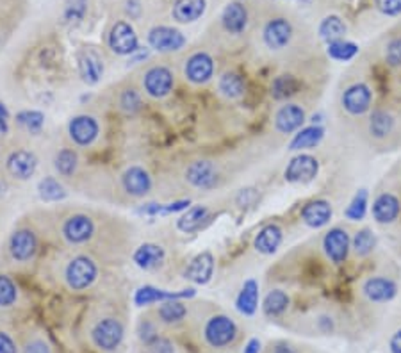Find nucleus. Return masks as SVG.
Wrapping results in <instances>:
<instances>
[{
  "mask_svg": "<svg viewBox=\"0 0 401 353\" xmlns=\"http://www.w3.org/2000/svg\"><path fill=\"white\" fill-rule=\"evenodd\" d=\"M401 215V202L393 193H382L373 202V218L380 225H390Z\"/></svg>",
  "mask_w": 401,
  "mask_h": 353,
  "instance_id": "obj_19",
  "label": "nucleus"
},
{
  "mask_svg": "<svg viewBox=\"0 0 401 353\" xmlns=\"http://www.w3.org/2000/svg\"><path fill=\"white\" fill-rule=\"evenodd\" d=\"M389 348H390V353H401V330H397L396 334L390 337Z\"/></svg>",
  "mask_w": 401,
  "mask_h": 353,
  "instance_id": "obj_55",
  "label": "nucleus"
},
{
  "mask_svg": "<svg viewBox=\"0 0 401 353\" xmlns=\"http://www.w3.org/2000/svg\"><path fill=\"white\" fill-rule=\"evenodd\" d=\"M369 134L376 139H383L390 134L394 127V120L387 111L376 109L373 111L371 118H369Z\"/></svg>",
  "mask_w": 401,
  "mask_h": 353,
  "instance_id": "obj_36",
  "label": "nucleus"
},
{
  "mask_svg": "<svg viewBox=\"0 0 401 353\" xmlns=\"http://www.w3.org/2000/svg\"><path fill=\"white\" fill-rule=\"evenodd\" d=\"M261 341L259 339H250V341L246 342V346H244L243 353H261Z\"/></svg>",
  "mask_w": 401,
  "mask_h": 353,
  "instance_id": "obj_56",
  "label": "nucleus"
},
{
  "mask_svg": "<svg viewBox=\"0 0 401 353\" xmlns=\"http://www.w3.org/2000/svg\"><path fill=\"white\" fill-rule=\"evenodd\" d=\"M109 47L118 56H128L138 50V36H136L134 29L131 23L118 22L114 23L111 32H109Z\"/></svg>",
  "mask_w": 401,
  "mask_h": 353,
  "instance_id": "obj_10",
  "label": "nucleus"
},
{
  "mask_svg": "<svg viewBox=\"0 0 401 353\" xmlns=\"http://www.w3.org/2000/svg\"><path fill=\"white\" fill-rule=\"evenodd\" d=\"M9 131V114L8 109H6V105L0 102V136L8 134Z\"/></svg>",
  "mask_w": 401,
  "mask_h": 353,
  "instance_id": "obj_54",
  "label": "nucleus"
},
{
  "mask_svg": "<svg viewBox=\"0 0 401 353\" xmlns=\"http://www.w3.org/2000/svg\"><path fill=\"white\" fill-rule=\"evenodd\" d=\"M16 121L25 128L27 132H32V134H40L45 124V116L40 111H22V113L16 114Z\"/></svg>",
  "mask_w": 401,
  "mask_h": 353,
  "instance_id": "obj_44",
  "label": "nucleus"
},
{
  "mask_svg": "<svg viewBox=\"0 0 401 353\" xmlns=\"http://www.w3.org/2000/svg\"><path fill=\"white\" fill-rule=\"evenodd\" d=\"M124 334L125 328L121 321L113 318V316H107V318H102L97 321V325L91 330V339H93L95 346L102 352H114L124 341Z\"/></svg>",
  "mask_w": 401,
  "mask_h": 353,
  "instance_id": "obj_3",
  "label": "nucleus"
},
{
  "mask_svg": "<svg viewBox=\"0 0 401 353\" xmlns=\"http://www.w3.org/2000/svg\"><path fill=\"white\" fill-rule=\"evenodd\" d=\"M364 297L373 304H387L397 294L396 282L387 277H371L364 282Z\"/></svg>",
  "mask_w": 401,
  "mask_h": 353,
  "instance_id": "obj_15",
  "label": "nucleus"
},
{
  "mask_svg": "<svg viewBox=\"0 0 401 353\" xmlns=\"http://www.w3.org/2000/svg\"><path fill=\"white\" fill-rule=\"evenodd\" d=\"M138 335L145 345H152V342L159 337L157 327H155V323H152L150 320H143L138 327Z\"/></svg>",
  "mask_w": 401,
  "mask_h": 353,
  "instance_id": "obj_48",
  "label": "nucleus"
},
{
  "mask_svg": "<svg viewBox=\"0 0 401 353\" xmlns=\"http://www.w3.org/2000/svg\"><path fill=\"white\" fill-rule=\"evenodd\" d=\"M368 191L366 189H359L355 193V196L352 198L349 205L346 207L345 216L349 222H362L368 215Z\"/></svg>",
  "mask_w": 401,
  "mask_h": 353,
  "instance_id": "obj_39",
  "label": "nucleus"
},
{
  "mask_svg": "<svg viewBox=\"0 0 401 353\" xmlns=\"http://www.w3.org/2000/svg\"><path fill=\"white\" fill-rule=\"evenodd\" d=\"M282 237H284V234H282L280 227L271 223V225L263 227V229L259 230V234H257L253 239V246L255 250L263 253V256H271V253L277 252L278 246H280Z\"/></svg>",
  "mask_w": 401,
  "mask_h": 353,
  "instance_id": "obj_26",
  "label": "nucleus"
},
{
  "mask_svg": "<svg viewBox=\"0 0 401 353\" xmlns=\"http://www.w3.org/2000/svg\"><path fill=\"white\" fill-rule=\"evenodd\" d=\"M164 257L166 253L162 246H159V244L155 243H145L136 250L134 256H132V261H134L136 266L141 268V270L150 271L161 266Z\"/></svg>",
  "mask_w": 401,
  "mask_h": 353,
  "instance_id": "obj_24",
  "label": "nucleus"
},
{
  "mask_svg": "<svg viewBox=\"0 0 401 353\" xmlns=\"http://www.w3.org/2000/svg\"><path fill=\"white\" fill-rule=\"evenodd\" d=\"M9 175L18 181H29L38 168V157L29 150H16L6 161Z\"/></svg>",
  "mask_w": 401,
  "mask_h": 353,
  "instance_id": "obj_18",
  "label": "nucleus"
},
{
  "mask_svg": "<svg viewBox=\"0 0 401 353\" xmlns=\"http://www.w3.org/2000/svg\"><path fill=\"white\" fill-rule=\"evenodd\" d=\"M376 246V237L373 234V230L369 229H360L357 230L355 236L352 239V249L353 252L359 257H366L375 250Z\"/></svg>",
  "mask_w": 401,
  "mask_h": 353,
  "instance_id": "obj_40",
  "label": "nucleus"
},
{
  "mask_svg": "<svg viewBox=\"0 0 401 353\" xmlns=\"http://www.w3.org/2000/svg\"><path fill=\"white\" fill-rule=\"evenodd\" d=\"M237 337V325L225 314H216L209 318L203 327V339L213 348H225L232 345Z\"/></svg>",
  "mask_w": 401,
  "mask_h": 353,
  "instance_id": "obj_2",
  "label": "nucleus"
},
{
  "mask_svg": "<svg viewBox=\"0 0 401 353\" xmlns=\"http://www.w3.org/2000/svg\"><path fill=\"white\" fill-rule=\"evenodd\" d=\"M97 275L98 268L90 257L77 256L68 263L66 270H64V280L71 291H84L93 286Z\"/></svg>",
  "mask_w": 401,
  "mask_h": 353,
  "instance_id": "obj_1",
  "label": "nucleus"
},
{
  "mask_svg": "<svg viewBox=\"0 0 401 353\" xmlns=\"http://www.w3.org/2000/svg\"><path fill=\"white\" fill-rule=\"evenodd\" d=\"M148 348L150 353H175V346L166 337H157L152 345H148Z\"/></svg>",
  "mask_w": 401,
  "mask_h": 353,
  "instance_id": "obj_51",
  "label": "nucleus"
},
{
  "mask_svg": "<svg viewBox=\"0 0 401 353\" xmlns=\"http://www.w3.org/2000/svg\"><path fill=\"white\" fill-rule=\"evenodd\" d=\"M222 22L223 27H225L229 32L232 34L243 32L248 22V13L246 9H244V6H241L239 2H230V4L223 9Z\"/></svg>",
  "mask_w": 401,
  "mask_h": 353,
  "instance_id": "obj_30",
  "label": "nucleus"
},
{
  "mask_svg": "<svg viewBox=\"0 0 401 353\" xmlns=\"http://www.w3.org/2000/svg\"><path fill=\"white\" fill-rule=\"evenodd\" d=\"M289 307V297L285 291L282 289H273L266 294L263 304V312L268 318H277L282 316Z\"/></svg>",
  "mask_w": 401,
  "mask_h": 353,
  "instance_id": "obj_34",
  "label": "nucleus"
},
{
  "mask_svg": "<svg viewBox=\"0 0 401 353\" xmlns=\"http://www.w3.org/2000/svg\"><path fill=\"white\" fill-rule=\"evenodd\" d=\"M189 207V200H176V202L168 203V205H162V203H148V205L141 207L139 213L141 215H172V213H179V210H184Z\"/></svg>",
  "mask_w": 401,
  "mask_h": 353,
  "instance_id": "obj_43",
  "label": "nucleus"
},
{
  "mask_svg": "<svg viewBox=\"0 0 401 353\" xmlns=\"http://www.w3.org/2000/svg\"><path fill=\"white\" fill-rule=\"evenodd\" d=\"M342 107L348 111L353 116H360V114L368 113L373 102V93L369 86L362 83H357L349 86L348 90L342 93Z\"/></svg>",
  "mask_w": 401,
  "mask_h": 353,
  "instance_id": "obj_11",
  "label": "nucleus"
},
{
  "mask_svg": "<svg viewBox=\"0 0 401 353\" xmlns=\"http://www.w3.org/2000/svg\"><path fill=\"white\" fill-rule=\"evenodd\" d=\"M195 297V289H182V291H164V289H157V287L152 286H145L139 287L136 291L134 301L138 307H145V305L150 304H157V301H168V300H180V298H191Z\"/></svg>",
  "mask_w": 401,
  "mask_h": 353,
  "instance_id": "obj_21",
  "label": "nucleus"
},
{
  "mask_svg": "<svg viewBox=\"0 0 401 353\" xmlns=\"http://www.w3.org/2000/svg\"><path fill=\"white\" fill-rule=\"evenodd\" d=\"M217 90H220V93L223 97L236 100V98H241L244 95V83L241 79V76H237L234 72H227L217 80Z\"/></svg>",
  "mask_w": 401,
  "mask_h": 353,
  "instance_id": "obj_35",
  "label": "nucleus"
},
{
  "mask_svg": "<svg viewBox=\"0 0 401 353\" xmlns=\"http://www.w3.org/2000/svg\"><path fill=\"white\" fill-rule=\"evenodd\" d=\"M345 34H346L345 22L335 15L326 16V18L321 22V25H319V36H321L326 43L345 40Z\"/></svg>",
  "mask_w": 401,
  "mask_h": 353,
  "instance_id": "obj_37",
  "label": "nucleus"
},
{
  "mask_svg": "<svg viewBox=\"0 0 401 353\" xmlns=\"http://www.w3.org/2000/svg\"><path fill=\"white\" fill-rule=\"evenodd\" d=\"M23 353H52L50 346L43 339H30L23 348Z\"/></svg>",
  "mask_w": 401,
  "mask_h": 353,
  "instance_id": "obj_52",
  "label": "nucleus"
},
{
  "mask_svg": "<svg viewBox=\"0 0 401 353\" xmlns=\"http://www.w3.org/2000/svg\"><path fill=\"white\" fill-rule=\"evenodd\" d=\"M77 166H79V155H77L76 150H71V148H63L54 157V168L64 179L73 176V173L77 172Z\"/></svg>",
  "mask_w": 401,
  "mask_h": 353,
  "instance_id": "obj_33",
  "label": "nucleus"
},
{
  "mask_svg": "<svg viewBox=\"0 0 401 353\" xmlns=\"http://www.w3.org/2000/svg\"><path fill=\"white\" fill-rule=\"evenodd\" d=\"M376 6L387 16H396L401 13V0H376Z\"/></svg>",
  "mask_w": 401,
  "mask_h": 353,
  "instance_id": "obj_49",
  "label": "nucleus"
},
{
  "mask_svg": "<svg viewBox=\"0 0 401 353\" xmlns=\"http://www.w3.org/2000/svg\"><path fill=\"white\" fill-rule=\"evenodd\" d=\"M98 132H100V125L93 116H88V114L71 118L68 124V134L77 147H90L98 138Z\"/></svg>",
  "mask_w": 401,
  "mask_h": 353,
  "instance_id": "obj_7",
  "label": "nucleus"
},
{
  "mask_svg": "<svg viewBox=\"0 0 401 353\" xmlns=\"http://www.w3.org/2000/svg\"><path fill=\"white\" fill-rule=\"evenodd\" d=\"M38 193H40V198L43 202H59V200L66 198V189L63 188L59 181H57L56 176H45L42 179L38 184Z\"/></svg>",
  "mask_w": 401,
  "mask_h": 353,
  "instance_id": "obj_38",
  "label": "nucleus"
},
{
  "mask_svg": "<svg viewBox=\"0 0 401 353\" xmlns=\"http://www.w3.org/2000/svg\"><path fill=\"white\" fill-rule=\"evenodd\" d=\"M259 307V284L253 278H248L236 298V309L243 316H253Z\"/></svg>",
  "mask_w": 401,
  "mask_h": 353,
  "instance_id": "obj_27",
  "label": "nucleus"
},
{
  "mask_svg": "<svg viewBox=\"0 0 401 353\" xmlns=\"http://www.w3.org/2000/svg\"><path fill=\"white\" fill-rule=\"evenodd\" d=\"M319 173V161L314 155L300 154L289 161L284 169V179L289 184H307Z\"/></svg>",
  "mask_w": 401,
  "mask_h": 353,
  "instance_id": "obj_4",
  "label": "nucleus"
},
{
  "mask_svg": "<svg viewBox=\"0 0 401 353\" xmlns=\"http://www.w3.org/2000/svg\"><path fill=\"white\" fill-rule=\"evenodd\" d=\"M63 237L70 244H83L93 237L95 225L93 220L84 213H76V215L68 216L63 222Z\"/></svg>",
  "mask_w": 401,
  "mask_h": 353,
  "instance_id": "obj_5",
  "label": "nucleus"
},
{
  "mask_svg": "<svg viewBox=\"0 0 401 353\" xmlns=\"http://www.w3.org/2000/svg\"><path fill=\"white\" fill-rule=\"evenodd\" d=\"M36 250H38V241H36L32 230L20 229L13 232L11 239H9V253L13 259L18 263H27L36 256Z\"/></svg>",
  "mask_w": 401,
  "mask_h": 353,
  "instance_id": "obj_14",
  "label": "nucleus"
},
{
  "mask_svg": "<svg viewBox=\"0 0 401 353\" xmlns=\"http://www.w3.org/2000/svg\"><path fill=\"white\" fill-rule=\"evenodd\" d=\"M205 13V0H176L173 18L180 23L196 22Z\"/></svg>",
  "mask_w": 401,
  "mask_h": 353,
  "instance_id": "obj_29",
  "label": "nucleus"
},
{
  "mask_svg": "<svg viewBox=\"0 0 401 353\" xmlns=\"http://www.w3.org/2000/svg\"><path fill=\"white\" fill-rule=\"evenodd\" d=\"M214 273V257L210 252H202L189 263L188 270H186V278L195 284H207L213 278Z\"/></svg>",
  "mask_w": 401,
  "mask_h": 353,
  "instance_id": "obj_23",
  "label": "nucleus"
},
{
  "mask_svg": "<svg viewBox=\"0 0 401 353\" xmlns=\"http://www.w3.org/2000/svg\"><path fill=\"white\" fill-rule=\"evenodd\" d=\"M325 138V128L321 125H309V127L300 128V131L294 134V138L291 139L289 143V150L300 152V150H309V148H316Z\"/></svg>",
  "mask_w": 401,
  "mask_h": 353,
  "instance_id": "obj_25",
  "label": "nucleus"
},
{
  "mask_svg": "<svg viewBox=\"0 0 401 353\" xmlns=\"http://www.w3.org/2000/svg\"><path fill=\"white\" fill-rule=\"evenodd\" d=\"M298 90V83L291 76H278L271 84V97L275 100H285V98L293 97Z\"/></svg>",
  "mask_w": 401,
  "mask_h": 353,
  "instance_id": "obj_41",
  "label": "nucleus"
},
{
  "mask_svg": "<svg viewBox=\"0 0 401 353\" xmlns=\"http://www.w3.org/2000/svg\"><path fill=\"white\" fill-rule=\"evenodd\" d=\"M188 316V309L182 301L179 300H168L162 301L161 307L157 309V318L161 323L164 325H175L180 323Z\"/></svg>",
  "mask_w": 401,
  "mask_h": 353,
  "instance_id": "obj_32",
  "label": "nucleus"
},
{
  "mask_svg": "<svg viewBox=\"0 0 401 353\" xmlns=\"http://www.w3.org/2000/svg\"><path fill=\"white\" fill-rule=\"evenodd\" d=\"M385 61L394 68L401 66V40H390L385 49Z\"/></svg>",
  "mask_w": 401,
  "mask_h": 353,
  "instance_id": "obj_47",
  "label": "nucleus"
},
{
  "mask_svg": "<svg viewBox=\"0 0 401 353\" xmlns=\"http://www.w3.org/2000/svg\"><path fill=\"white\" fill-rule=\"evenodd\" d=\"M186 79L193 84H205L214 76V61L209 54L196 52L186 61Z\"/></svg>",
  "mask_w": 401,
  "mask_h": 353,
  "instance_id": "obj_13",
  "label": "nucleus"
},
{
  "mask_svg": "<svg viewBox=\"0 0 401 353\" xmlns=\"http://www.w3.org/2000/svg\"><path fill=\"white\" fill-rule=\"evenodd\" d=\"M357 52H359V47L346 40L328 43V49H326V54L335 61H349L357 56Z\"/></svg>",
  "mask_w": 401,
  "mask_h": 353,
  "instance_id": "obj_42",
  "label": "nucleus"
},
{
  "mask_svg": "<svg viewBox=\"0 0 401 353\" xmlns=\"http://www.w3.org/2000/svg\"><path fill=\"white\" fill-rule=\"evenodd\" d=\"M293 36V27L285 18H273L264 27V43L271 50H282L289 45Z\"/></svg>",
  "mask_w": 401,
  "mask_h": 353,
  "instance_id": "obj_20",
  "label": "nucleus"
},
{
  "mask_svg": "<svg viewBox=\"0 0 401 353\" xmlns=\"http://www.w3.org/2000/svg\"><path fill=\"white\" fill-rule=\"evenodd\" d=\"M207 220H209V209H207L205 205H195L191 207V209H188L186 215L180 216L179 222H176V227H179V230H182V232L191 234L202 229Z\"/></svg>",
  "mask_w": 401,
  "mask_h": 353,
  "instance_id": "obj_31",
  "label": "nucleus"
},
{
  "mask_svg": "<svg viewBox=\"0 0 401 353\" xmlns=\"http://www.w3.org/2000/svg\"><path fill=\"white\" fill-rule=\"evenodd\" d=\"M143 88L150 97L162 98L172 93L173 73L166 66H152L143 77Z\"/></svg>",
  "mask_w": 401,
  "mask_h": 353,
  "instance_id": "obj_8",
  "label": "nucleus"
},
{
  "mask_svg": "<svg viewBox=\"0 0 401 353\" xmlns=\"http://www.w3.org/2000/svg\"><path fill=\"white\" fill-rule=\"evenodd\" d=\"M186 181L198 189H213L217 184V169L210 161H195L186 169Z\"/></svg>",
  "mask_w": 401,
  "mask_h": 353,
  "instance_id": "obj_16",
  "label": "nucleus"
},
{
  "mask_svg": "<svg viewBox=\"0 0 401 353\" xmlns=\"http://www.w3.org/2000/svg\"><path fill=\"white\" fill-rule=\"evenodd\" d=\"M18 298V289L15 282L8 275H0V307H11L16 304Z\"/></svg>",
  "mask_w": 401,
  "mask_h": 353,
  "instance_id": "obj_45",
  "label": "nucleus"
},
{
  "mask_svg": "<svg viewBox=\"0 0 401 353\" xmlns=\"http://www.w3.org/2000/svg\"><path fill=\"white\" fill-rule=\"evenodd\" d=\"M273 353H297V352H294V348H291L289 345H278Z\"/></svg>",
  "mask_w": 401,
  "mask_h": 353,
  "instance_id": "obj_57",
  "label": "nucleus"
},
{
  "mask_svg": "<svg viewBox=\"0 0 401 353\" xmlns=\"http://www.w3.org/2000/svg\"><path fill=\"white\" fill-rule=\"evenodd\" d=\"M349 249H352V239H349L348 232L341 227H334L323 237V250L334 264L345 263L348 259Z\"/></svg>",
  "mask_w": 401,
  "mask_h": 353,
  "instance_id": "obj_6",
  "label": "nucleus"
},
{
  "mask_svg": "<svg viewBox=\"0 0 401 353\" xmlns=\"http://www.w3.org/2000/svg\"><path fill=\"white\" fill-rule=\"evenodd\" d=\"M305 124V111L298 104H285L275 114V128L280 134H293Z\"/></svg>",
  "mask_w": 401,
  "mask_h": 353,
  "instance_id": "obj_17",
  "label": "nucleus"
},
{
  "mask_svg": "<svg viewBox=\"0 0 401 353\" xmlns=\"http://www.w3.org/2000/svg\"><path fill=\"white\" fill-rule=\"evenodd\" d=\"M0 353H18L13 337L6 332H0Z\"/></svg>",
  "mask_w": 401,
  "mask_h": 353,
  "instance_id": "obj_53",
  "label": "nucleus"
},
{
  "mask_svg": "<svg viewBox=\"0 0 401 353\" xmlns=\"http://www.w3.org/2000/svg\"><path fill=\"white\" fill-rule=\"evenodd\" d=\"M332 215H334V209H332L330 202H326V200H314L301 209V220L311 229H321V227L328 225Z\"/></svg>",
  "mask_w": 401,
  "mask_h": 353,
  "instance_id": "obj_22",
  "label": "nucleus"
},
{
  "mask_svg": "<svg viewBox=\"0 0 401 353\" xmlns=\"http://www.w3.org/2000/svg\"><path fill=\"white\" fill-rule=\"evenodd\" d=\"M77 61H79L80 77L86 84H97L100 77L104 76V63L95 52L84 50V52L79 54Z\"/></svg>",
  "mask_w": 401,
  "mask_h": 353,
  "instance_id": "obj_28",
  "label": "nucleus"
},
{
  "mask_svg": "<svg viewBox=\"0 0 401 353\" xmlns=\"http://www.w3.org/2000/svg\"><path fill=\"white\" fill-rule=\"evenodd\" d=\"M148 43L157 52H176L186 45L184 34L172 27H154L148 32Z\"/></svg>",
  "mask_w": 401,
  "mask_h": 353,
  "instance_id": "obj_9",
  "label": "nucleus"
},
{
  "mask_svg": "<svg viewBox=\"0 0 401 353\" xmlns=\"http://www.w3.org/2000/svg\"><path fill=\"white\" fill-rule=\"evenodd\" d=\"M86 13V0H73L66 8V18L68 20H80Z\"/></svg>",
  "mask_w": 401,
  "mask_h": 353,
  "instance_id": "obj_50",
  "label": "nucleus"
},
{
  "mask_svg": "<svg viewBox=\"0 0 401 353\" xmlns=\"http://www.w3.org/2000/svg\"><path fill=\"white\" fill-rule=\"evenodd\" d=\"M120 107L127 113H134L141 107V97L136 90H124L120 95Z\"/></svg>",
  "mask_w": 401,
  "mask_h": 353,
  "instance_id": "obj_46",
  "label": "nucleus"
},
{
  "mask_svg": "<svg viewBox=\"0 0 401 353\" xmlns=\"http://www.w3.org/2000/svg\"><path fill=\"white\" fill-rule=\"evenodd\" d=\"M121 186L131 196L141 198L152 191V176L143 166H131L121 175Z\"/></svg>",
  "mask_w": 401,
  "mask_h": 353,
  "instance_id": "obj_12",
  "label": "nucleus"
}]
</instances>
